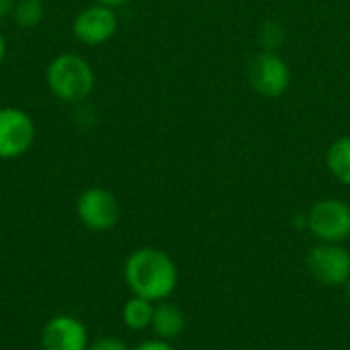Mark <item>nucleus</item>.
I'll use <instances>...</instances> for the list:
<instances>
[{
	"label": "nucleus",
	"mask_w": 350,
	"mask_h": 350,
	"mask_svg": "<svg viewBox=\"0 0 350 350\" xmlns=\"http://www.w3.org/2000/svg\"><path fill=\"white\" fill-rule=\"evenodd\" d=\"M125 283L133 295L152 304L166 301L178 283L174 260L158 248H139L125 260Z\"/></svg>",
	"instance_id": "1"
},
{
	"label": "nucleus",
	"mask_w": 350,
	"mask_h": 350,
	"mask_svg": "<svg viewBox=\"0 0 350 350\" xmlns=\"http://www.w3.org/2000/svg\"><path fill=\"white\" fill-rule=\"evenodd\" d=\"M45 80L49 90L64 103H78L94 88V72L90 64L76 53L57 55L47 66Z\"/></svg>",
	"instance_id": "2"
},
{
	"label": "nucleus",
	"mask_w": 350,
	"mask_h": 350,
	"mask_svg": "<svg viewBox=\"0 0 350 350\" xmlns=\"http://www.w3.org/2000/svg\"><path fill=\"white\" fill-rule=\"evenodd\" d=\"M248 82L265 98L281 96L291 82V72L287 62L275 51H260L248 64Z\"/></svg>",
	"instance_id": "3"
},
{
	"label": "nucleus",
	"mask_w": 350,
	"mask_h": 350,
	"mask_svg": "<svg viewBox=\"0 0 350 350\" xmlns=\"http://www.w3.org/2000/svg\"><path fill=\"white\" fill-rule=\"evenodd\" d=\"M310 232L326 244H340L350 236V207L338 199L318 201L308 213Z\"/></svg>",
	"instance_id": "4"
},
{
	"label": "nucleus",
	"mask_w": 350,
	"mask_h": 350,
	"mask_svg": "<svg viewBox=\"0 0 350 350\" xmlns=\"http://www.w3.org/2000/svg\"><path fill=\"white\" fill-rule=\"evenodd\" d=\"M35 142L33 119L16 107L0 109V160L23 156Z\"/></svg>",
	"instance_id": "5"
},
{
	"label": "nucleus",
	"mask_w": 350,
	"mask_h": 350,
	"mask_svg": "<svg viewBox=\"0 0 350 350\" xmlns=\"http://www.w3.org/2000/svg\"><path fill=\"white\" fill-rule=\"evenodd\" d=\"M76 213L82 226H86L92 232H107L117 226L119 221V201L115 195L107 189L94 187L86 189L78 203H76Z\"/></svg>",
	"instance_id": "6"
},
{
	"label": "nucleus",
	"mask_w": 350,
	"mask_h": 350,
	"mask_svg": "<svg viewBox=\"0 0 350 350\" xmlns=\"http://www.w3.org/2000/svg\"><path fill=\"white\" fill-rule=\"evenodd\" d=\"M312 277L324 285H345L350 279V254L338 244L322 242L308 256Z\"/></svg>",
	"instance_id": "7"
},
{
	"label": "nucleus",
	"mask_w": 350,
	"mask_h": 350,
	"mask_svg": "<svg viewBox=\"0 0 350 350\" xmlns=\"http://www.w3.org/2000/svg\"><path fill=\"white\" fill-rule=\"evenodd\" d=\"M74 35L86 45H100L109 41L117 31V16L111 6L94 4L84 8L74 18Z\"/></svg>",
	"instance_id": "8"
},
{
	"label": "nucleus",
	"mask_w": 350,
	"mask_h": 350,
	"mask_svg": "<svg viewBox=\"0 0 350 350\" xmlns=\"http://www.w3.org/2000/svg\"><path fill=\"white\" fill-rule=\"evenodd\" d=\"M86 326L74 316L51 318L41 332L43 350H88Z\"/></svg>",
	"instance_id": "9"
},
{
	"label": "nucleus",
	"mask_w": 350,
	"mask_h": 350,
	"mask_svg": "<svg viewBox=\"0 0 350 350\" xmlns=\"http://www.w3.org/2000/svg\"><path fill=\"white\" fill-rule=\"evenodd\" d=\"M185 324H187L185 314L174 304L160 301L158 306H154V316H152L150 328L154 330L156 338L170 342V340H174V338H178L183 334Z\"/></svg>",
	"instance_id": "10"
},
{
	"label": "nucleus",
	"mask_w": 350,
	"mask_h": 350,
	"mask_svg": "<svg viewBox=\"0 0 350 350\" xmlns=\"http://www.w3.org/2000/svg\"><path fill=\"white\" fill-rule=\"evenodd\" d=\"M152 316H154V304L144 299V297H137V295L127 299L125 306H123V312H121L123 324L129 330H135V332L150 328Z\"/></svg>",
	"instance_id": "11"
},
{
	"label": "nucleus",
	"mask_w": 350,
	"mask_h": 350,
	"mask_svg": "<svg viewBox=\"0 0 350 350\" xmlns=\"http://www.w3.org/2000/svg\"><path fill=\"white\" fill-rule=\"evenodd\" d=\"M326 164L334 178H338L345 185H350V135L336 139L330 146Z\"/></svg>",
	"instance_id": "12"
},
{
	"label": "nucleus",
	"mask_w": 350,
	"mask_h": 350,
	"mask_svg": "<svg viewBox=\"0 0 350 350\" xmlns=\"http://www.w3.org/2000/svg\"><path fill=\"white\" fill-rule=\"evenodd\" d=\"M43 2L41 0H16L14 4V21L18 27H25V29H31L35 25H39L43 21Z\"/></svg>",
	"instance_id": "13"
},
{
	"label": "nucleus",
	"mask_w": 350,
	"mask_h": 350,
	"mask_svg": "<svg viewBox=\"0 0 350 350\" xmlns=\"http://www.w3.org/2000/svg\"><path fill=\"white\" fill-rule=\"evenodd\" d=\"M283 39H285V33H283V27L279 23L269 21V23L262 25V29H260V41H262V45L269 51H273L275 47H279L283 43Z\"/></svg>",
	"instance_id": "14"
},
{
	"label": "nucleus",
	"mask_w": 350,
	"mask_h": 350,
	"mask_svg": "<svg viewBox=\"0 0 350 350\" xmlns=\"http://www.w3.org/2000/svg\"><path fill=\"white\" fill-rule=\"evenodd\" d=\"M88 350H129L127 345L121 340V338H115V336H100L96 338L94 342L88 345Z\"/></svg>",
	"instance_id": "15"
},
{
	"label": "nucleus",
	"mask_w": 350,
	"mask_h": 350,
	"mask_svg": "<svg viewBox=\"0 0 350 350\" xmlns=\"http://www.w3.org/2000/svg\"><path fill=\"white\" fill-rule=\"evenodd\" d=\"M133 350H174V347L168 342V340H160V338H154V340H146L142 345H137Z\"/></svg>",
	"instance_id": "16"
},
{
	"label": "nucleus",
	"mask_w": 350,
	"mask_h": 350,
	"mask_svg": "<svg viewBox=\"0 0 350 350\" xmlns=\"http://www.w3.org/2000/svg\"><path fill=\"white\" fill-rule=\"evenodd\" d=\"M14 4H16V0H0V18L8 16L14 10Z\"/></svg>",
	"instance_id": "17"
},
{
	"label": "nucleus",
	"mask_w": 350,
	"mask_h": 350,
	"mask_svg": "<svg viewBox=\"0 0 350 350\" xmlns=\"http://www.w3.org/2000/svg\"><path fill=\"white\" fill-rule=\"evenodd\" d=\"M96 2H98V4H105V6H111V8H113V6H121V4H125L127 0H96Z\"/></svg>",
	"instance_id": "18"
},
{
	"label": "nucleus",
	"mask_w": 350,
	"mask_h": 350,
	"mask_svg": "<svg viewBox=\"0 0 350 350\" xmlns=\"http://www.w3.org/2000/svg\"><path fill=\"white\" fill-rule=\"evenodd\" d=\"M4 55H6V41H4V37H2V33H0V64H2Z\"/></svg>",
	"instance_id": "19"
},
{
	"label": "nucleus",
	"mask_w": 350,
	"mask_h": 350,
	"mask_svg": "<svg viewBox=\"0 0 350 350\" xmlns=\"http://www.w3.org/2000/svg\"><path fill=\"white\" fill-rule=\"evenodd\" d=\"M345 291H347V297L350 299V279L347 281V283H345Z\"/></svg>",
	"instance_id": "20"
},
{
	"label": "nucleus",
	"mask_w": 350,
	"mask_h": 350,
	"mask_svg": "<svg viewBox=\"0 0 350 350\" xmlns=\"http://www.w3.org/2000/svg\"><path fill=\"white\" fill-rule=\"evenodd\" d=\"M242 350H254V349H242Z\"/></svg>",
	"instance_id": "21"
}]
</instances>
